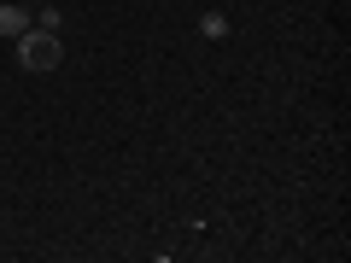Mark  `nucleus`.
Returning <instances> with one entry per match:
<instances>
[{
  "instance_id": "1",
  "label": "nucleus",
  "mask_w": 351,
  "mask_h": 263,
  "mask_svg": "<svg viewBox=\"0 0 351 263\" xmlns=\"http://www.w3.org/2000/svg\"><path fill=\"white\" fill-rule=\"evenodd\" d=\"M12 47H18V64H24V71H53V64H59V29L29 24Z\"/></svg>"
},
{
  "instance_id": "2",
  "label": "nucleus",
  "mask_w": 351,
  "mask_h": 263,
  "mask_svg": "<svg viewBox=\"0 0 351 263\" xmlns=\"http://www.w3.org/2000/svg\"><path fill=\"white\" fill-rule=\"evenodd\" d=\"M29 24H36V12H29V6H0V41H18Z\"/></svg>"
},
{
  "instance_id": "3",
  "label": "nucleus",
  "mask_w": 351,
  "mask_h": 263,
  "mask_svg": "<svg viewBox=\"0 0 351 263\" xmlns=\"http://www.w3.org/2000/svg\"><path fill=\"white\" fill-rule=\"evenodd\" d=\"M199 36H205V41H223V36H228V18H223V12H199Z\"/></svg>"
}]
</instances>
